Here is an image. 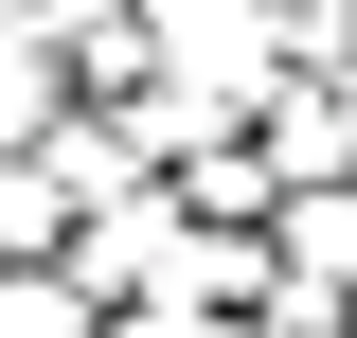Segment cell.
<instances>
[{"label":"cell","mask_w":357,"mask_h":338,"mask_svg":"<svg viewBox=\"0 0 357 338\" xmlns=\"http://www.w3.org/2000/svg\"><path fill=\"white\" fill-rule=\"evenodd\" d=\"M340 161H357V107L340 89H321V107L286 89V107H268V178H340Z\"/></svg>","instance_id":"obj_1"}]
</instances>
